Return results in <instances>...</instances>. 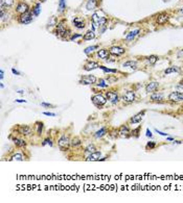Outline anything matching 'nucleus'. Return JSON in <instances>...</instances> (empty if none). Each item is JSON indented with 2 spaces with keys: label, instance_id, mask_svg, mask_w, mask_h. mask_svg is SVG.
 <instances>
[{
  "label": "nucleus",
  "instance_id": "21",
  "mask_svg": "<svg viewBox=\"0 0 183 203\" xmlns=\"http://www.w3.org/2000/svg\"><path fill=\"white\" fill-rule=\"evenodd\" d=\"M102 153L100 151H95V152H92L90 153L88 157L86 158V161H100V157H101Z\"/></svg>",
  "mask_w": 183,
  "mask_h": 203
},
{
  "label": "nucleus",
  "instance_id": "28",
  "mask_svg": "<svg viewBox=\"0 0 183 203\" xmlns=\"http://www.w3.org/2000/svg\"><path fill=\"white\" fill-rule=\"evenodd\" d=\"M151 99H152L153 101H162L164 99V96L162 94H160V93H154V94H152V96H151Z\"/></svg>",
  "mask_w": 183,
  "mask_h": 203
},
{
  "label": "nucleus",
  "instance_id": "15",
  "mask_svg": "<svg viewBox=\"0 0 183 203\" xmlns=\"http://www.w3.org/2000/svg\"><path fill=\"white\" fill-rule=\"evenodd\" d=\"M159 87V83L156 81H152L148 83L146 87V93H154V92L157 91V89Z\"/></svg>",
  "mask_w": 183,
  "mask_h": 203
},
{
  "label": "nucleus",
  "instance_id": "54",
  "mask_svg": "<svg viewBox=\"0 0 183 203\" xmlns=\"http://www.w3.org/2000/svg\"><path fill=\"white\" fill-rule=\"evenodd\" d=\"M38 1H39V2H45L46 0H38Z\"/></svg>",
  "mask_w": 183,
  "mask_h": 203
},
{
  "label": "nucleus",
  "instance_id": "42",
  "mask_svg": "<svg viewBox=\"0 0 183 203\" xmlns=\"http://www.w3.org/2000/svg\"><path fill=\"white\" fill-rule=\"evenodd\" d=\"M156 147V144L154 142H149L146 144V148H150V149H153Z\"/></svg>",
  "mask_w": 183,
  "mask_h": 203
},
{
  "label": "nucleus",
  "instance_id": "47",
  "mask_svg": "<svg viewBox=\"0 0 183 203\" xmlns=\"http://www.w3.org/2000/svg\"><path fill=\"white\" fill-rule=\"evenodd\" d=\"M152 132L150 131V129H146V136H150V138H152Z\"/></svg>",
  "mask_w": 183,
  "mask_h": 203
},
{
  "label": "nucleus",
  "instance_id": "31",
  "mask_svg": "<svg viewBox=\"0 0 183 203\" xmlns=\"http://www.w3.org/2000/svg\"><path fill=\"white\" fill-rule=\"evenodd\" d=\"M146 61H149L150 65H155L158 61V56H156V55H150L146 58Z\"/></svg>",
  "mask_w": 183,
  "mask_h": 203
},
{
  "label": "nucleus",
  "instance_id": "4",
  "mask_svg": "<svg viewBox=\"0 0 183 203\" xmlns=\"http://www.w3.org/2000/svg\"><path fill=\"white\" fill-rule=\"evenodd\" d=\"M91 101L93 102V104L96 105L98 107H102V106H104L105 104H106V102H107V97L103 96L102 94H96L91 97Z\"/></svg>",
  "mask_w": 183,
  "mask_h": 203
},
{
  "label": "nucleus",
  "instance_id": "53",
  "mask_svg": "<svg viewBox=\"0 0 183 203\" xmlns=\"http://www.w3.org/2000/svg\"><path fill=\"white\" fill-rule=\"evenodd\" d=\"M179 14L183 16V9H179Z\"/></svg>",
  "mask_w": 183,
  "mask_h": 203
},
{
  "label": "nucleus",
  "instance_id": "33",
  "mask_svg": "<svg viewBox=\"0 0 183 203\" xmlns=\"http://www.w3.org/2000/svg\"><path fill=\"white\" fill-rule=\"evenodd\" d=\"M66 9V0H60L59 1V12L63 13Z\"/></svg>",
  "mask_w": 183,
  "mask_h": 203
},
{
  "label": "nucleus",
  "instance_id": "29",
  "mask_svg": "<svg viewBox=\"0 0 183 203\" xmlns=\"http://www.w3.org/2000/svg\"><path fill=\"white\" fill-rule=\"evenodd\" d=\"M95 38V34L93 32V31L89 30L87 31L85 34H84V36H83V40H85V41H89V40H92Z\"/></svg>",
  "mask_w": 183,
  "mask_h": 203
},
{
  "label": "nucleus",
  "instance_id": "20",
  "mask_svg": "<svg viewBox=\"0 0 183 203\" xmlns=\"http://www.w3.org/2000/svg\"><path fill=\"white\" fill-rule=\"evenodd\" d=\"M13 142H14L16 147H18V148H25L27 145V143L25 142L24 140L19 139V138H13Z\"/></svg>",
  "mask_w": 183,
  "mask_h": 203
},
{
  "label": "nucleus",
  "instance_id": "12",
  "mask_svg": "<svg viewBox=\"0 0 183 203\" xmlns=\"http://www.w3.org/2000/svg\"><path fill=\"white\" fill-rule=\"evenodd\" d=\"M124 100L127 103H132L135 101V98H136V95H135L134 91H127L122 96Z\"/></svg>",
  "mask_w": 183,
  "mask_h": 203
},
{
  "label": "nucleus",
  "instance_id": "2",
  "mask_svg": "<svg viewBox=\"0 0 183 203\" xmlns=\"http://www.w3.org/2000/svg\"><path fill=\"white\" fill-rule=\"evenodd\" d=\"M34 13L33 12H27L25 14H22V15H19L18 17V22L20 24H29L33 22L34 20Z\"/></svg>",
  "mask_w": 183,
  "mask_h": 203
},
{
  "label": "nucleus",
  "instance_id": "16",
  "mask_svg": "<svg viewBox=\"0 0 183 203\" xmlns=\"http://www.w3.org/2000/svg\"><path fill=\"white\" fill-rule=\"evenodd\" d=\"M144 114H146V112H144H144H138L137 115H135V116H133V117H132L131 120H130V122H131V123H133V124H137V123H139V122L142 120Z\"/></svg>",
  "mask_w": 183,
  "mask_h": 203
},
{
  "label": "nucleus",
  "instance_id": "8",
  "mask_svg": "<svg viewBox=\"0 0 183 203\" xmlns=\"http://www.w3.org/2000/svg\"><path fill=\"white\" fill-rule=\"evenodd\" d=\"M168 100L172 102H180L183 101V94L180 92H172L168 95Z\"/></svg>",
  "mask_w": 183,
  "mask_h": 203
},
{
  "label": "nucleus",
  "instance_id": "49",
  "mask_svg": "<svg viewBox=\"0 0 183 203\" xmlns=\"http://www.w3.org/2000/svg\"><path fill=\"white\" fill-rule=\"evenodd\" d=\"M41 105H43V106H48V107H49V106H52L51 104H48V103H45V102H42V103H41Z\"/></svg>",
  "mask_w": 183,
  "mask_h": 203
},
{
  "label": "nucleus",
  "instance_id": "22",
  "mask_svg": "<svg viewBox=\"0 0 183 203\" xmlns=\"http://www.w3.org/2000/svg\"><path fill=\"white\" fill-rule=\"evenodd\" d=\"M98 56L102 60H107L110 56V52L108 49H100L98 51Z\"/></svg>",
  "mask_w": 183,
  "mask_h": 203
},
{
  "label": "nucleus",
  "instance_id": "9",
  "mask_svg": "<svg viewBox=\"0 0 183 203\" xmlns=\"http://www.w3.org/2000/svg\"><path fill=\"white\" fill-rule=\"evenodd\" d=\"M125 49L120 47V46H112L109 48V52L111 55H114V56H119L125 53Z\"/></svg>",
  "mask_w": 183,
  "mask_h": 203
},
{
  "label": "nucleus",
  "instance_id": "39",
  "mask_svg": "<svg viewBox=\"0 0 183 203\" xmlns=\"http://www.w3.org/2000/svg\"><path fill=\"white\" fill-rule=\"evenodd\" d=\"M42 145H43V146H45V145L52 146V141H51V139H49V138H47V139H45V140H44V141H43Z\"/></svg>",
  "mask_w": 183,
  "mask_h": 203
},
{
  "label": "nucleus",
  "instance_id": "37",
  "mask_svg": "<svg viewBox=\"0 0 183 203\" xmlns=\"http://www.w3.org/2000/svg\"><path fill=\"white\" fill-rule=\"evenodd\" d=\"M98 46H90V47H87V48L85 49V53L86 54H88V53H90V52H92L93 50H95V49H98Z\"/></svg>",
  "mask_w": 183,
  "mask_h": 203
},
{
  "label": "nucleus",
  "instance_id": "52",
  "mask_svg": "<svg viewBox=\"0 0 183 203\" xmlns=\"http://www.w3.org/2000/svg\"><path fill=\"white\" fill-rule=\"evenodd\" d=\"M16 102H26V100H22V99H19V100H16Z\"/></svg>",
  "mask_w": 183,
  "mask_h": 203
},
{
  "label": "nucleus",
  "instance_id": "32",
  "mask_svg": "<svg viewBox=\"0 0 183 203\" xmlns=\"http://www.w3.org/2000/svg\"><path fill=\"white\" fill-rule=\"evenodd\" d=\"M36 127H37V134H42V130H43V127H44V124H43V122H36Z\"/></svg>",
  "mask_w": 183,
  "mask_h": 203
},
{
  "label": "nucleus",
  "instance_id": "25",
  "mask_svg": "<svg viewBox=\"0 0 183 203\" xmlns=\"http://www.w3.org/2000/svg\"><path fill=\"white\" fill-rule=\"evenodd\" d=\"M106 134H107V128L103 127V128H101L100 130H98L96 132H95L94 138L95 139H100V138H103V136H104Z\"/></svg>",
  "mask_w": 183,
  "mask_h": 203
},
{
  "label": "nucleus",
  "instance_id": "18",
  "mask_svg": "<svg viewBox=\"0 0 183 203\" xmlns=\"http://www.w3.org/2000/svg\"><path fill=\"white\" fill-rule=\"evenodd\" d=\"M15 0H0V9H7L14 5Z\"/></svg>",
  "mask_w": 183,
  "mask_h": 203
},
{
  "label": "nucleus",
  "instance_id": "46",
  "mask_svg": "<svg viewBox=\"0 0 183 203\" xmlns=\"http://www.w3.org/2000/svg\"><path fill=\"white\" fill-rule=\"evenodd\" d=\"M44 115H45V116H51V117H55V114H53V112H44Z\"/></svg>",
  "mask_w": 183,
  "mask_h": 203
},
{
  "label": "nucleus",
  "instance_id": "35",
  "mask_svg": "<svg viewBox=\"0 0 183 203\" xmlns=\"http://www.w3.org/2000/svg\"><path fill=\"white\" fill-rule=\"evenodd\" d=\"M31 12L34 13L35 16H39V14L41 13V5H40V3H37L36 6H35L34 9H33V11Z\"/></svg>",
  "mask_w": 183,
  "mask_h": 203
},
{
  "label": "nucleus",
  "instance_id": "26",
  "mask_svg": "<svg viewBox=\"0 0 183 203\" xmlns=\"http://www.w3.org/2000/svg\"><path fill=\"white\" fill-rule=\"evenodd\" d=\"M24 159V157H23V155H22V153H15V154H13L12 156H11V158H9V161H22Z\"/></svg>",
  "mask_w": 183,
  "mask_h": 203
},
{
  "label": "nucleus",
  "instance_id": "30",
  "mask_svg": "<svg viewBox=\"0 0 183 203\" xmlns=\"http://www.w3.org/2000/svg\"><path fill=\"white\" fill-rule=\"evenodd\" d=\"M70 145L73 146V147H77V146H81V145H82V141H81V139H79V138L75 136V138H73V139L70 141Z\"/></svg>",
  "mask_w": 183,
  "mask_h": 203
},
{
  "label": "nucleus",
  "instance_id": "14",
  "mask_svg": "<svg viewBox=\"0 0 183 203\" xmlns=\"http://www.w3.org/2000/svg\"><path fill=\"white\" fill-rule=\"evenodd\" d=\"M92 22H94V23L98 24L100 26H102V25H105V23L107 22V20H106V18H104V17H101L98 14H93V15H92Z\"/></svg>",
  "mask_w": 183,
  "mask_h": 203
},
{
  "label": "nucleus",
  "instance_id": "51",
  "mask_svg": "<svg viewBox=\"0 0 183 203\" xmlns=\"http://www.w3.org/2000/svg\"><path fill=\"white\" fill-rule=\"evenodd\" d=\"M12 72L14 73V74H17V75H19V74H20V73H19L18 71H16L15 69H12Z\"/></svg>",
  "mask_w": 183,
  "mask_h": 203
},
{
  "label": "nucleus",
  "instance_id": "44",
  "mask_svg": "<svg viewBox=\"0 0 183 203\" xmlns=\"http://www.w3.org/2000/svg\"><path fill=\"white\" fill-rule=\"evenodd\" d=\"M177 89L180 92H183V82H181V83H179V85H177Z\"/></svg>",
  "mask_w": 183,
  "mask_h": 203
},
{
  "label": "nucleus",
  "instance_id": "38",
  "mask_svg": "<svg viewBox=\"0 0 183 203\" xmlns=\"http://www.w3.org/2000/svg\"><path fill=\"white\" fill-rule=\"evenodd\" d=\"M100 68L104 70L105 72H108V73H116V72H117V70H116V69H109V68L103 67V66H101Z\"/></svg>",
  "mask_w": 183,
  "mask_h": 203
},
{
  "label": "nucleus",
  "instance_id": "40",
  "mask_svg": "<svg viewBox=\"0 0 183 203\" xmlns=\"http://www.w3.org/2000/svg\"><path fill=\"white\" fill-rule=\"evenodd\" d=\"M98 87H103V88H107V87H108L107 83H105L104 79H100V82L98 83Z\"/></svg>",
  "mask_w": 183,
  "mask_h": 203
},
{
  "label": "nucleus",
  "instance_id": "41",
  "mask_svg": "<svg viewBox=\"0 0 183 203\" xmlns=\"http://www.w3.org/2000/svg\"><path fill=\"white\" fill-rule=\"evenodd\" d=\"M58 23H57V20H55V17H51V20H50V22L48 23L49 26H53V25H57Z\"/></svg>",
  "mask_w": 183,
  "mask_h": 203
},
{
  "label": "nucleus",
  "instance_id": "27",
  "mask_svg": "<svg viewBox=\"0 0 183 203\" xmlns=\"http://www.w3.org/2000/svg\"><path fill=\"white\" fill-rule=\"evenodd\" d=\"M139 31H140L139 29H135V30L131 31L130 34H127V36H126V40H127V41H132V40L134 39L135 36H136L138 34H139Z\"/></svg>",
  "mask_w": 183,
  "mask_h": 203
},
{
  "label": "nucleus",
  "instance_id": "34",
  "mask_svg": "<svg viewBox=\"0 0 183 203\" xmlns=\"http://www.w3.org/2000/svg\"><path fill=\"white\" fill-rule=\"evenodd\" d=\"M174 72H179V69L177 67H168V69L164 70V73L165 74H171V73H174Z\"/></svg>",
  "mask_w": 183,
  "mask_h": 203
},
{
  "label": "nucleus",
  "instance_id": "6",
  "mask_svg": "<svg viewBox=\"0 0 183 203\" xmlns=\"http://www.w3.org/2000/svg\"><path fill=\"white\" fill-rule=\"evenodd\" d=\"M96 80L98 79L94 75H84L79 79V83L81 85H94L96 83Z\"/></svg>",
  "mask_w": 183,
  "mask_h": 203
},
{
  "label": "nucleus",
  "instance_id": "36",
  "mask_svg": "<svg viewBox=\"0 0 183 203\" xmlns=\"http://www.w3.org/2000/svg\"><path fill=\"white\" fill-rule=\"evenodd\" d=\"M85 151L86 152H89V153H92V152H95L96 151V147H95L93 144H90V145H88L87 147L85 148Z\"/></svg>",
  "mask_w": 183,
  "mask_h": 203
},
{
  "label": "nucleus",
  "instance_id": "17",
  "mask_svg": "<svg viewBox=\"0 0 183 203\" xmlns=\"http://www.w3.org/2000/svg\"><path fill=\"white\" fill-rule=\"evenodd\" d=\"M168 19H170V16L166 13H162V14L157 16V23L158 24H164L168 21Z\"/></svg>",
  "mask_w": 183,
  "mask_h": 203
},
{
  "label": "nucleus",
  "instance_id": "23",
  "mask_svg": "<svg viewBox=\"0 0 183 203\" xmlns=\"http://www.w3.org/2000/svg\"><path fill=\"white\" fill-rule=\"evenodd\" d=\"M98 0H88V2L86 4V9L88 11H93L98 7Z\"/></svg>",
  "mask_w": 183,
  "mask_h": 203
},
{
  "label": "nucleus",
  "instance_id": "19",
  "mask_svg": "<svg viewBox=\"0 0 183 203\" xmlns=\"http://www.w3.org/2000/svg\"><path fill=\"white\" fill-rule=\"evenodd\" d=\"M129 134H130V129H129V127L127 125H122V126L119 127L118 134L122 136V138H127V136H129Z\"/></svg>",
  "mask_w": 183,
  "mask_h": 203
},
{
  "label": "nucleus",
  "instance_id": "24",
  "mask_svg": "<svg viewBox=\"0 0 183 203\" xmlns=\"http://www.w3.org/2000/svg\"><path fill=\"white\" fill-rule=\"evenodd\" d=\"M125 68H132V69H136L137 68V61H128L124 63L122 65Z\"/></svg>",
  "mask_w": 183,
  "mask_h": 203
},
{
  "label": "nucleus",
  "instance_id": "3",
  "mask_svg": "<svg viewBox=\"0 0 183 203\" xmlns=\"http://www.w3.org/2000/svg\"><path fill=\"white\" fill-rule=\"evenodd\" d=\"M70 145V140H69V136L64 134V136H62L58 141V146L59 148L61 149L62 151H66L68 149Z\"/></svg>",
  "mask_w": 183,
  "mask_h": 203
},
{
  "label": "nucleus",
  "instance_id": "45",
  "mask_svg": "<svg viewBox=\"0 0 183 203\" xmlns=\"http://www.w3.org/2000/svg\"><path fill=\"white\" fill-rule=\"evenodd\" d=\"M177 55H178V58H183V49L178 52V54H177Z\"/></svg>",
  "mask_w": 183,
  "mask_h": 203
},
{
  "label": "nucleus",
  "instance_id": "48",
  "mask_svg": "<svg viewBox=\"0 0 183 203\" xmlns=\"http://www.w3.org/2000/svg\"><path fill=\"white\" fill-rule=\"evenodd\" d=\"M4 77V72H3V70H0V79H3Z\"/></svg>",
  "mask_w": 183,
  "mask_h": 203
},
{
  "label": "nucleus",
  "instance_id": "43",
  "mask_svg": "<svg viewBox=\"0 0 183 203\" xmlns=\"http://www.w3.org/2000/svg\"><path fill=\"white\" fill-rule=\"evenodd\" d=\"M79 36H82L81 34H71V36L69 38V40L70 41H73L74 39H76V38H79Z\"/></svg>",
  "mask_w": 183,
  "mask_h": 203
},
{
  "label": "nucleus",
  "instance_id": "1",
  "mask_svg": "<svg viewBox=\"0 0 183 203\" xmlns=\"http://www.w3.org/2000/svg\"><path fill=\"white\" fill-rule=\"evenodd\" d=\"M55 36H58L59 38L65 40V39H69V36H71V31L70 29L67 27V25L65 24V20H62L57 24L55 26Z\"/></svg>",
  "mask_w": 183,
  "mask_h": 203
},
{
  "label": "nucleus",
  "instance_id": "5",
  "mask_svg": "<svg viewBox=\"0 0 183 203\" xmlns=\"http://www.w3.org/2000/svg\"><path fill=\"white\" fill-rule=\"evenodd\" d=\"M15 9H16V13L19 14V15L25 14V13L31 11V9H29V5H28L26 2H24V1H19V2L17 3V5H16Z\"/></svg>",
  "mask_w": 183,
  "mask_h": 203
},
{
  "label": "nucleus",
  "instance_id": "11",
  "mask_svg": "<svg viewBox=\"0 0 183 203\" xmlns=\"http://www.w3.org/2000/svg\"><path fill=\"white\" fill-rule=\"evenodd\" d=\"M106 97H107L108 100H109L111 103H113V104H116V103L119 101L118 95H117V93H116L115 91L107 92V94H106Z\"/></svg>",
  "mask_w": 183,
  "mask_h": 203
},
{
  "label": "nucleus",
  "instance_id": "10",
  "mask_svg": "<svg viewBox=\"0 0 183 203\" xmlns=\"http://www.w3.org/2000/svg\"><path fill=\"white\" fill-rule=\"evenodd\" d=\"M72 23L73 25H74L76 28H79V29H83V28H85L86 26L85 19H83L82 17H75V18H73Z\"/></svg>",
  "mask_w": 183,
  "mask_h": 203
},
{
  "label": "nucleus",
  "instance_id": "13",
  "mask_svg": "<svg viewBox=\"0 0 183 203\" xmlns=\"http://www.w3.org/2000/svg\"><path fill=\"white\" fill-rule=\"evenodd\" d=\"M101 66H100V64L98 63H96V61H87L85 65H84V70L85 71H91V70H94V69H98V68H100Z\"/></svg>",
  "mask_w": 183,
  "mask_h": 203
},
{
  "label": "nucleus",
  "instance_id": "7",
  "mask_svg": "<svg viewBox=\"0 0 183 203\" xmlns=\"http://www.w3.org/2000/svg\"><path fill=\"white\" fill-rule=\"evenodd\" d=\"M17 131H18L21 136H31V134H33V129H31V127H29L28 125H19L18 128H17Z\"/></svg>",
  "mask_w": 183,
  "mask_h": 203
},
{
  "label": "nucleus",
  "instance_id": "50",
  "mask_svg": "<svg viewBox=\"0 0 183 203\" xmlns=\"http://www.w3.org/2000/svg\"><path fill=\"white\" fill-rule=\"evenodd\" d=\"M156 131H157V132H158L159 134H161V136H168V134H164V132H161V131H158V130H157V129H156Z\"/></svg>",
  "mask_w": 183,
  "mask_h": 203
}]
</instances>
